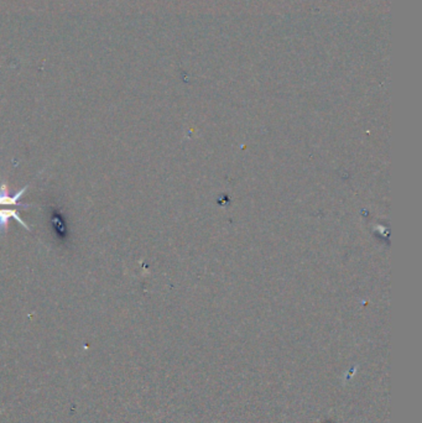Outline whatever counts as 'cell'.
<instances>
[{"mask_svg": "<svg viewBox=\"0 0 422 423\" xmlns=\"http://www.w3.org/2000/svg\"><path fill=\"white\" fill-rule=\"evenodd\" d=\"M29 186H25L23 189H20L15 195H12L9 193V191L6 189V184L0 186V206H17L28 208L29 205H23L20 202V198L23 197L25 191L28 189Z\"/></svg>", "mask_w": 422, "mask_h": 423, "instance_id": "6da1fadb", "label": "cell"}, {"mask_svg": "<svg viewBox=\"0 0 422 423\" xmlns=\"http://www.w3.org/2000/svg\"><path fill=\"white\" fill-rule=\"evenodd\" d=\"M10 219H15L19 224L23 225L24 228L30 230V227H28L26 223L19 217V212L15 209H0V230H6Z\"/></svg>", "mask_w": 422, "mask_h": 423, "instance_id": "7a4b0ae2", "label": "cell"}]
</instances>
